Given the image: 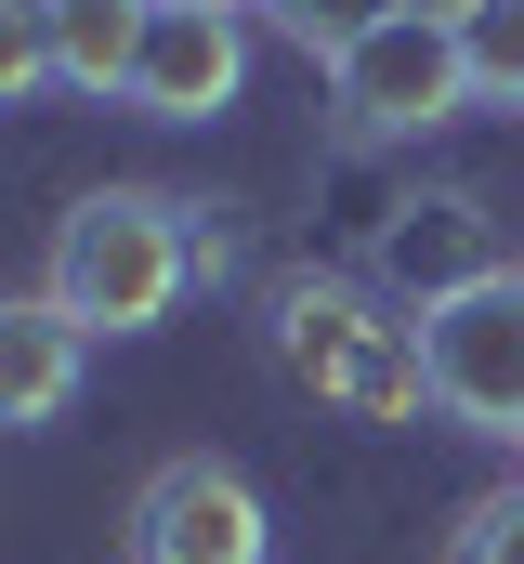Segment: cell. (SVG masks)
Wrapping results in <instances>:
<instances>
[{
	"label": "cell",
	"mask_w": 524,
	"mask_h": 564,
	"mask_svg": "<svg viewBox=\"0 0 524 564\" xmlns=\"http://www.w3.org/2000/svg\"><path fill=\"white\" fill-rule=\"evenodd\" d=\"M184 289H197V197H157V184L66 197L53 263H40V302H66L92 341H131V328H171Z\"/></svg>",
	"instance_id": "1"
},
{
	"label": "cell",
	"mask_w": 524,
	"mask_h": 564,
	"mask_svg": "<svg viewBox=\"0 0 524 564\" xmlns=\"http://www.w3.org/2000/svg\"><path fill=\"white\" fill-rule=\"evenodd\" d=\"M275 368L328 408V421H419L433 408V355H419V315L406 302H381V289L354 276H288L275 289Z\"/></svg>",
	"instance_id": "2"
},
{
	"label": "cell",
	"mask_w": 524,
	"mask_h": 564,
	"mask_svg": "<svg viewBox=\"0 0 524 564\" xmlns=\"http://www.w3.org/2000/svg\"><path fill=\"white\" fill-rule=\"evenodd\" d=\"M328 106H341V144H406L433 119L472 106V66H459V26L446 13H381L368 40L328 53Z\"/></svg>",
	"instance_id": "3"
},
{
	"label": "cell",
	"mask_w": 524,
	"mask_h": 564,
	"mask_svg": "<svg viewBox=\"0 0 524 564\" xmlns=\"http://www.w3.org/2000/svg\"><path fill=\"white\" fill-rule=\"evenodd\" d=\"M275 552V512L237 459L210 446H171L144 486H131V564H262Z\"/></svg>",
	"instance_id": "4"
},
{
	"label": "cell",
	"mask_w": 524,
	"mask_h": 564,
	"mask_svg": "<svg viewBox=\"0 0 524 564\" xmlns=\"http://www.w3.org/2000/svg\"><path fill=\"white\" fill-rule=\"evenodd\" d=\"M419 355H433V408L459 433L524 446V263L485 276V289H459L446 315H419Z\"/></svg>",
	"instance_id": "5"
},
{
	"label": "cell",
	"mask_w": 524,
	"mask_h": 564,
	"mask_svg": "<svg viewBox=\"0 0 524 564\" xmlns=\"http://www.w3.org/2000/svg\"><path fill=\"white\" fill-rule=\"evenodd\" d=\"M512 276L499 263V224H485V197H459V184H419V197H393L381 237H368V289L406 302V315H446L459 289Z\"/></svg>",
	"instance_id": "6"
},
{
	"label": "cell",
	"mask_w": 524,
	"mask_h": 564,
	"mask_svg": "<svg viewBox=\"0 0 524 564\" xmlns=\"http://www.w3.org/2000/svg\"><path fill=\"white\" fill-rule=\"evenodd\" d=\"M237 79H250V26H237V0H157V13H144L131 119H223Z\"/></svg>",
	"instance_id": "7"
},
{
	"label": "cell",
	"mask_w": 524,
	"mask_h": 564,
	"mask_svg": "<svg viewBox=\"0 0 524 564\" xmlns=\"http://www.w3.org/2000/svg\"><path fill=\"white\" fill-rule=\"evenodd\" d=\"M79 368H92V328L66 302H0V433H40L79 408Z\"/></svg>",
	"instance_id": "8"
},
{
	"label": "cell",
	"mask_w": 524,
	"mask_h": 564,
	"mask_svg": "<svg viewBox=\"0 0 524 564\" xmlns=\"http://www.w3.org/2000/svg\"><path fill=\"white\" fill-rule=\"evenodd\" d=\"M144 13H157V0H53V79H66L79 106H131Z\"/></svg>",
	"instance_id": "9"
},
{
	"label": "cell",
	"mask_w": 524,
	"mask_h": 564,
	"mask_svg": "<svg viewBox=\"0 0 524 564\" xmlns=\"http://www.w3.org/2000/svg\"><path fill=\"white\" fill-rule=\"evenodd\" d=\"M459 66H472V106H524V0H485L459 26Z\"/></svg>",
	"instance_id": "10"
},
{
	"label": "cell",
	"mask_w": 524,
	"mask_h": 564,
	"mask_svg": "<svg viewBox=\"0 0 524 564\" xmlns=\"http://www.w3.org/2000/svg\"><path fill=\"white\" fill-rule=\"evenodd\" d=\"M53 93V0H0V106Z\"/></svg>",
	"instance_id": "11"
},
{
	"label": "cell",
	"mask_w": 524,
	"mask_h": 564,
	"mask_svg": "<svg viewBox=\"0 0 524 564\" xmlns=\"http://www.w3.org/2000/svg\"><path fill=\"white\" fill-rule=\"evenodd\" d=\"M381 13H406V0H275V26H288V40H315V53H341V40H368Z\"/></svg>",
	"instance_id": "12"
},
{
	"label": "cell",
	"mask_w": 524,
	"mask_h": 564,
	"mask_svg": "<svg viewBox=\"0 0 524 564\" xmlns=\"http://www.w3.org/2000/svg\"><path fill=\"white\" fill-rule=\"evenodd\" d=\"M459 564H524V486H499V499L459 512Z\"/></svg>",
	"instance_id": "13"
},
{
	"label": "cell",
	"mask_w": 524,
	"mask_h": 564,
	"mask_svg": "<svg viewBox=\"0 0 524 564\" xmlns=\"http://www.w3.org/2000/svg\"><path fill=\"white\" fill-rule=\"evenodd\" d=\"M406 13H446V26H472V13H485V0H406Z\"/></svg>",
	"instance_id": "14"
}]
</instances>
